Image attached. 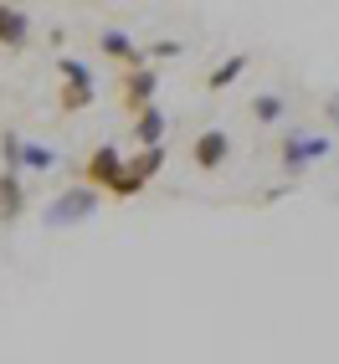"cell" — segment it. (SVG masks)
<instances>
[{"mask_svg": "<svg viewBox=\"0 0 339 364\" xmlns=\"http://www.w3.org/2000/svg\"><path fill=\"white\" fill-rule=\"evenodd\" d=\"M334 149V139H324V134H288L283 139V169H288V175H303V169L313 164V159H324Z\"/></svg>", "mask_w": 339, "mask_h": 364, "instance_id": "cell-4", "label": "cell"}, {"mask_svg": "<svg viewBox=\"0 0 339 364\" xmlns=\"http://www.w3.org/2000/svg\"><path fill=\"white\" fill-rule=\"evenodd\" d=\"M150 57H180V41H155Z\"/></svg>", "mask_w": 339, "mask_h": 364, "instance_id": "cell-17", "label": "cell"}, {"mask_svg": "<svg viewBox=\"0 0 339 364\" xmlns=\"http://www.w3.org/2000/svg\"><path fill=\"white\" fill-rule=\"evenodd\" d=\"M247 67H252V62H247V52H231V57H226V62H221V67H216L211 77H206V87H211V92H226V87H231V82H236Z\"/></svg>", "mask_w": 339, "mask_h": 364, "instance_id": "cell-11", "label": "cell"}, {"mask_svg": "<svg viewBox=\"0 0 339 364\" xmlns=\"http://www.w3.org/2000/svg\"><path fill=\"white\" fill-rule=\"evenodd\" d=\"M21 210H26V185H21V175H0V226L21 221Z\"/></svg>", "mask_w": 339, "mask_h": 364, "instance_id": "cell-10", "label": "cell"}, {"mask_svg": "<svg viewBox=\"0 0 339 364\" xmlns=\"http://www.w3.org/2000/svg\"><path fill=\"white\" fill-rule=\"evenodd\" d=\"M139 190H144V180L134 175V169H124V175L113 180V190H108V196H113V200H129V196H139Z\"/></svg>", "mask_w": 339, "mask_h": 364, "instance_id": "cell-16", "label": "cell"}, {"mask_svg": "<svg viewBox=\"0 0 339 364\" xmlns=\"http://www.w3.org/2000/svg\"><path fill=\"white\" fill-rule=\"evenodd\" d=\"M329 124H334V134H339V98H329Z\"/></svg>", "mask_w": 339, "mask_h": 364, "instance_id": "cell-18", "label": "cell"}, {"mask_svg": "<svg viewBox=\"0 0 339 364\" xmlns=\"http://www.w3.org/2000/svg\"><path fill=\"white\" fill-rule=\"evenodd\" d=\"M283 98H278V92H257V98H252V118H257V124H278V118H283Z\"/></svg>", "mask_w": 339, "mask_h": 364, "instance_id": "cell-15", "label": "cell"}, {"mask_svg": "<svg viewBox=\"0 0 339 364\" xmlns=\"http://www.w3.org/2000/svg\"><path fill=\"white\" fill-rule=\"evenodd\" d=\"M165 129H170V118H165V108H144V113L134 118V144H139V149H160V139H165Z\"/></svg>", "mask_w": 339, "mask_h": 364, "instance_id": "cell-9", "label": "cell"}, {"mask_svg": "<svg viewBox=\"0 0 339 364\" xmlns=\"http://www.w3.org/2000/svg\"><path fill=\"white\" fill-rule=\"evenodd\" d=\"M155 87H160V72L155 67H134L118 77V103H124V113H144V108H155Z\"/></svg>", "mask_w": 339, "mask_h": 364, "instance_id": "cell-3", "label": "cell"}, {"mask_svg": "<svg viewBox=\"0 0 339 364\" xmlns=\"http://www.w3.org/2000/svg\"><path fill=\"white\" fill-rule=\"evenodd\" d=\"M21 154H26V139L21 134H0V164H6V175H21Z\"/></svg>", "mask_w": 339, "mask_h": 364, "instance_id": "cell-13", "label": "cell"}, {"mask_svg": "<svg viewBox=\"0 0 339 364\" xmlns=\"http://www.w3.org/2000/svg\"><path fill=\"white\" fill-rule=\"evenodd\" d=\"M98 46H103V57H113V62H124V72H134V67H150V52L129 36V31H118V26H108L103 36H98Z\"/></svg>", "mask_w": 339, "mask_h": 364, "instance_id": "cell-7", "label": "cell"}, {"mask_svg": "<svg viewBox=\"0 0 339 364\" xmlns=\"http://www.w3.org/2000/svg\"><path fill=\"white\" fill-rule=\"evenodd\" d=\"M26 36H31V16L21 6H0V46L16 52V46H26Z\"/></svg>", "mask_w": 339, "mask_h": 364, "instance_id": "cell-8", "label": "cell"}, {"mask_svg": "<svg viewBox=\"0 0 339 364\" xmlns=\"http://www.w3.org/2000/svg\"><path fill=\"white\" fill-rule=\"evenodd\" d=\"M190 159H196V169H221L226 159H231V139H226V129H206V134H196V144H190Z\"/></svg>", "mask_w": 339, "mask_h": 364, "instance_id": "cell-6", "label": "cell"}, {"mask_svg": "<svg viewBox=\"0 0 339 364\" xmlns=\"http://www.w3.org/2000/svg\"><path fill=\"white\" fill-rule=\"evenodd\" d=\"M57 149H52V144H31L26 139V154H21V169H36V175H46V169H57Z\"/></svg>", "mask_w": 339, "mask_h": 364, "instance_id": "cell-12", "label": "cell"}, {"mask_svg": "<svg viewBox=\"0 0 339 364\" xmlns=\"http://www.w3.org/2000/svg\"><path fill=\"white\" fill-rule=\"evenodd\" d=\"M124 154H118V144H98V149L88 154V164H83V185H93V190H113V180L124 175Z\"/></svg>", "mask_w": 339, "mask_h": 364, "instance_id": "cell-5", "label": "cell"}, {"mask_svg": "<svg viewBox=\"0 0 339 364\" xmlns=\"http://www.w3.org/2000/svg\"><path fill=\"white\" fill-rule=\"evenodd\" d=\"M129 169H134V175H139L144 185H150V180L160 175V169H165V149H139V154L129 159Z\"/></svg>", "mask_w": 339, "mask_h": 364, "instance_id": "cell-14", "label": "cell"}, {"mask_svg": "<svg viewBox=\"0 0 339 364\" xmlns=\"http://www.w3.org/2000/svg\"><path fill=\"white\" fill-rule=\"evenodd\" d=\"M57 72H62V113H83V108H93V72H88V62L62 57Z\"/></svg>", "mask_w": 339, "mask_h": 364, "instance_id": "cell-2", "label": "cell"}, {"mask_svg": "<svg viewBox=\"0 0 339 364\" xmlns=\"http://www.w3.org/2000/svg\"><path fill=\"white\" fill-rule=\"evenodd\" d=\"M98 200H103V190H93V185H67V190H57V196L46 200L41 226H46V231L83 226V221H93V215H98Z\"/></svg>", "mask_w": 339, "mask_h": 364, "instance_id": "cell-1", "label": "cell"}]
</instances>
